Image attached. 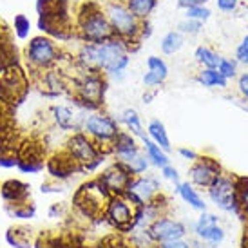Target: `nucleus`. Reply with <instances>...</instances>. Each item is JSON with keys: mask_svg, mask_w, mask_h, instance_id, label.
Returning a JSON list of instances; mask_svg holds the SVG:
<instances>
[{"mask_svg": "<svg viewBox=\"0 0 248 248\" xmlns=\"http://www.w3.org/2000/svg\"><path fill=\"white\" fill-rule=\"evenodd\" d=\"M127 40L124 38H110L102 44H83L78 51V63L83 69L105 71L107 75H122L129 65L127 55Z\"/></svg>", "mask_w": 248, "mask_h": 248, "instance_id": "obj_1", "label": "nucleus"}, {"mask_svg": "<svg viewBox=\"0 0 248 248\" xmlns=\"http://www.w3.org/2000/svg\"><path fill=\"white\" fill-rule=\"evenodd\" d=\"M38 11V29L53 40L71 38L69 0H36Z\"/></svg>", "mask_w": 248, "mask_h": 248, "instance_id": "obj_2", "label": "nucleus"}, {"mask_svg": "<svg viewBox=\"0 0 248 248\" xmlns=\"http://www.w3.org/2000/svg\"><path fill=\"white\" fill-rule=\"evenodd\" d=\"M76 31L87 44H102L114 38V31L107 20V15L94 2H87L80 7Z\"/></svg>", "mask_w": 248, "mask_h": 248, "instance_id": "obj_3", "label": "nucleus"}, {"mask_svg": "<svg viewBox=\"0 0 248 248\" xmlns=\"http://www.w3.org/2000/svg\"><path fill=\"white\" fill-rule=\"evenodd\" d=\"M60 55H62L60 47L47 35L33 36L24 49V58L35 73H44L47 69H53L56 63L62 60Z\"/></svg>", "mask_w": 248, "mask_h": 248, "instance_id": "obj_4", "label": "nucleus"}, {"mask_svg": "<svg viewBox=\"0 0 248 248\" xmlns=\"http://www.w3.org/2000/svg\"><path fill=\"white\" fill-rule=\"evenodd\" d=\"M76 105L83 110H94L104 104V94L107 89L104 76L100 71L85 69L75 82Z\"/></svg>", "mask_w": 248, "mask_h": 248, "instance_id": "obj_5", "label": "nucleus"}, {"mask_svg": "<svg viewBox=\"0 0 248 248\" xmlns=\"http://www.w3.org/2000/svg\"><path fill=\"white\" fill-rule=\"evenodd\" d=\"M65 152L75 159L80 170H93L104 161L102 147L89 138L85 132H75L67 141H65Z\"/></svg>", "mask_w": 248, "mask_h": 248, "instance_id": "obj_6", "label": "nucleus"}, {"mask_svg": "<svg viewBox=\"0 0 248 248\" xmlns=\"http://www.w3.org/2000/svg\"><path fill=\"white\" fill-rule=\"evenodd\" d=\"M107 20H109L110 28L114 31V36L124 38V40H134L136 35L141 33V24L140 18H136L134 15L129 11V7L124 4H109L105 9Z\"/></svg>", "mask_w": 248, "mask_h": 248, "instance_id": "obj_7", "label": "nucleus"}, {"mask_svg": "<svg viewBox=\"0 0 248 248\" xmlns=\"http://www.w3.org/2000/svg\"><path fill=\"white\" fill-rule=\"evenodd\" d=\"M105 219L118 230L131 232L134 228V217H136V207L125 196H110L104 208Z\"/></svg>", "mask_w": 248, "mask_h": 248, "instance_id": "obj_8", "label": "nucleus"}, {"mask_svg": "<svg viewBox=\"0 0 248 248\" xmlns=\"http://www.w3.org/2000/svg\"><path fill=\"white\" fill-rule=\"evenodd\" d=\"M82 131L102 147V145H110L114 141L120 132V127L116 120H112L104 112H93L83 120Z\"/></svg>", "mask_w": 248, "mask_h": 248, "instance_id": "obj_9", "label": "nucleus"}, {"mask_svg": "<svg viewBox=\"0 0 248 248\" xmlns=\"http://www.w3.org/2000/svg\"><path fill=\"white\" fill-rule=\"evenodd\" d=\"M109 198L110 196L104 188V185L98 179H94V181H89V183L82 185V188L76 194L75 203L85 216H96L100 210L105 208Z\"/></svg>", "mask_w": 248, "mask_h": 248, "instance_id": "obj_10", "label": "nucleus"}, {"mask_svg": "<svg viewBox=\"0 0 248 248\" xmlns=\"http://www.w3.org/2000/svg\"><path fill=\"white\" fill-rule=\"evenodd\" d=\"M208 196L210 200L225 212H235L239 208L237 201V183H234L230 178L219 176L208 186Z\"/></svg>", "mask_w": 248, "mask_h": 248, "instance_id": "obj_11", "label": "nucleus"}, {"mask_svg": "<svg viewBox=\"0 0 248 248\" xmlns=\"http://www.w3.org/2000/svg\"><path fill=\"white\" fill-rule=\"evenodd\" d=\"M159 188L161 186H159V181L156 178H152V176H138L136 178L134 176L124 196L138 208L141 205H145V203H149L154 196H158Z\"/></svg>", "mask_w": 248, "mask_h": 248, "instance_id": "obj_12", "label": "nucleus"}, {"mask_svg": "<svg viewBox=\"0 0 248 248\" xmlns=\"http://www.w3.org/2000/svg\"><path fill=\"white\" fill-rule=\"evenodd\" d=\"M149 234H151L152 241L156 243V245H161V243L183 239L186 235V228L181 221L161 216L149 227Z\"/></svg>", "mask_w": 248, "mask_h": 248, "instance_id": "obj_13", "label": "nucleus"}, {"mask_svg": "<svg viewBox=\"0 0 248 248\" xmlns=\"http://www.w3.org/2000/svg\"><path fill=\"white\" fill-rule=\"evenodd\" d=\"M132 178L134 176L127 170V167L116 161L114 165H110L109 169H105L104 172L100 174L98 181L104 185L109 196H124Z\"/></svg>", "mask_w": 248, "mask_h": 248, "instance_id": "obj_14", "label": "nucleus"}, {"mask_svg": "<svg viewBox=\"0 0 248 248\" xmlns=\"http://www.w3.org/2000/svg\"><path fill=\"white\" fill-rule=\"evenodd\" d=\"M194 232H196V237L200 241L207 243L212 248H216L225 239V230L219 227V221L214 214H201V217L194 225Z\"/></svg>", "mask_w": 248, "mask_h": 248, "instance_id": "obj_15", "label": "nucleus"}, {"mask_svg": "<svg viewBox=\"0 0 248 248\" xmlns=\"http://www.w3.org/2000/svg\"><path fill=\"white\" fill-rule=\"evenodd\" d=\"M188 176H190V181H192L196 186L208 188V186L212 185L214 181L221 176V167H219V163L212 158H198L196 163L190 167Z\"/></svg>", "mask_w": 248, "mask_h": 248, "instance_id": "obj_16", "label": "nucleus"}, {"mask_svg": "<svg viewBox=\"0 0 248 248\" xmlns=\"http://www.w3.org/2000/svg\"><path fill=\"white\" fill-rule=\"evenodd\" d=\"M51 116H53V122H55L60 129L63 131H73L78 132L82 129L83 120L82 112L75 110L69 105H53L51 107Z\"/></svg>", "mask_w": 248, "mask_h": 248, "instance_id": "obj_17", "label": "nucleus"}, {"mask_svg": "<svg viewBox=\"0 0 248 248\" xmlns=\"http://www.w3.org/2000/svg\"><path fill=\"white\" fill-rule=\"evenodd\" d=\"M112 147V151L116 154L118 158V163H122V165H127V163H131L132 159L136 158L140 154V149L134 138L131 136V132H118V136L114 138V141L110 143Z\"/></svg>", "mask_w": 248, "mask_h": 248, "instance_id": "obj_18", "label": "nucleus"}, {"mask_svg": "<svg viewBox=\"0 0 248 248\" xmlns=\"http://www.w3.org/2000/svg\"><path fill=\"white\" fill-rule=\"evenodd\" d=\"M0 196L7 205H20V203H28L31 190H29V185L22 183L20 179H7L0 185Z\"/></svg>", "mask_w": 248, "mask_h": 248, "instance_id": "obj_19", "label": "nucleus"}, {"mask_svg": "<svg viewBox=\"0 0 248 248\" xmlns=\"http://www.w3.org/2000/svg\"><path fill=\"white\" fill-rule=\"evenodd\" d=\"M47 170L53 179H67L76 170H80V167H78V163L71 158L67 152H63V154H56V156L49 159Z\"/></svg>", "mask_w": 248, "mask_h": 248, "instance_id": "obj_20", "label": "nucleus"}, {"mask_svg": "<svg viewBox=\"0 0 248 248\" xmlns=\"http://www.w3.org/2000/svg\"><path fill=\"white\" fill-rule=\"evenodd\" d=\"M147 67H149V71L143 75V83L147 87L161 85L167 80L169 69H167V63L161 58H158V56H149L147 58Z\"/></svg>", "mask_w": 248, "mask_h": 248, "instance_id": "obj_21", "label": "nucleus"}, {"mask_svg": "<svg viewBox=\"0 0 248 248\" xmlns=\"http://www.w3.org/2000/svg\"><path fill=\"white\" fill-rule=\"evenodd\" d=\"M18 169L22 172H29V174H36L44 169V158H42L40 151L29 145V147H24L22 149V154L18 156Z\"/></svg>", "mask_w": 248, "mask_h": 248, "instance_id": "obj_22", "label": "nucleus"}, {"mask_svg": "<svg viewBox=\"0 0 248 248\" xmlns=\"http://www.w3.org/2000/svg\"><path fill=\"white\" fill-rule=\"evenodd\" d=\"M40 75H42V87L46 91V94L56 96V94L63 93V89H65V80H63V76L60 71H56L55 67H53V69L44 71Z\"/></svg>", "mask_w": 248, "mask_h": 248, "instance_id": "obj_23", "label": "nucleus"}, {"mask_svg": "<svg viewBox=\"0 0 248 248\" xmlns=\"http://www.w3.org/2000/svg\"><path fill=\"white\" fill-rule=\"evenodd\" d=\"M141 140H143L145 156H147V159H151L152 165L159 167V169L170 165V159H169V156H167V152L163 151L159 145H156L151 138H145V136Z\"/></svg>", "mask_w": 248, "mask_h": 248, "instance_id": "obj_24", "label": "nucleus"}, {"mask_svg": "<svg viewBox=\"0 0 248 248\" xmlns=\"http://www.w3.org/2000/svg\"><path fill=\"white\" fill-rule=\"evenodd\" d=\"M147 132H149V138L156 145H159L163 151L165 152L170 151V140H169L165 125L161 124L159 120H152L151 124H149V127H147Z\"/></svg>", "mask_w": 248, "mask_h": 248, "instance_id": "obj_25", "label": "nucleus"}, {"mask_svg": "<svg viewBox=\"0 0 248 248\" xmlns=\"http://www.w3.org/2000/svg\"><path fill=\"white\" fill-rule=\"evenodd\" d=\"M178 194L181 196V200L185 201L186 205H190L192 208H196V210H201V212H205V208H207V205L203 203V200H201V196L198 192H196V188H194L190 183H178Z\"/></svg>", "mask_w": 248, "mask_h": 248, "instance_id": "obj_26", "label": "nucleus"}, {"mask_svg": "<svg viewBox=\"0 0 248 248\" xmlns=\"http://www.w3.org/2000/svg\"><path fill=\"white\" fill-rule=\"evenodd\" d=\"M15 65H16V49L13 47V44L0 40V75Z\"/></svg>", "mask_w": 248, "mask_h": 248, "instance_id": "obj_27", "label": "nucleus"}, {"mask_svg": "<svg viewBox=\"0 0 248 248\" xmlns=\"http://www.w3.org/2000/svg\"><path fill=\"white\" fill-rule=\"evenodd\" d=\"M127 7L136 18L143 20L154 11L156 7V0H127Z\"/></svg>", "mask_w": 248, "mask_h": 248, "instance_id": "obj_28", "label": "nucleus"}, {"mask_svg": "<svg viewBox=\"0 0 248 248\" xmlns=\"http://www.w3.org/2000/svg\"><path fill=\"white\" fill-rule=\"evenodd\" d=\"M198 82L205 87H227V78L217 69H203L198 76Z\"/></svg>", "mask_w": 248, "mask_h": 248, "instance_id": "obj_29", "label": "nucleus"}, {"mask_svg": "<svg viewBox=\"0 0 248 248\" xmlns=\"http://www.w3.org/2000/svg\"><path fill=\"white\" fill-rule=\"evenodd\" d=\"M181 47H183V35H181L179 31L167 33V35L163 36V40H161V51H163L165 55H174V53H178Z\"/></svg>", "mask_w": 248, "mask_h": 248, "instance_id": "obj_30", "label": "nucleus"}, {"mask_svg": "<svg viewBox=\"0 0 248 248\" xmlns=\"http://www.w3.org/2000/svg\"><path fill=\"white\" fill-rule=\"evenodd\" d=\"M196 60L205 67V69H217V63H219V56L216 55L214 51H210L208 47H198L196 49Z\"/></svg>", "mask_w": 248, "mask_h": 248, "instance_id": "obj_31", "label": "nucleus"}, {"mask_svg": "<svg viewBox=\"0 0 248 248\" xmlns=\"http://www.w3.org/2000/svg\"><path fill=\"white\" fill-rule=\"evenodd\" d=\"M122 122L127 125V129L132 132V134H136V136H141L143 138V127H141V120H140L138 112L134 109H127L124 110V114H122Z\"/></svg>", "mask_w": 248, "mask_h": 248, "instance_id": "obj_32", "label": "nucleus"}, {"mask_svg": "<svg viewBox=\"0 0 248 248\" xmlns=\"http://www.w3.org/2000/svg\"><path fill=\"white\" fill-rule=\"evenodd\" d=\"M13 31L18 40H26L31 33V20L26 15H16L13 22Z\"/></svg>", "mask_w": 248, "mask_h": 248, "instance_id": "obj_33", "label": "nucleus"}, {"mask_svg": "<svg viewBox=\"0 0 248 248\" xmlns=\"http://www.w3.org/2000/svg\"><path fill=\"white\" fill-rule=\"evenodd\" d=\"M7 212L13 217H20V219H31L35 216V207L29 203H20V205H7Z\"/></svg>", "mask_w": 248, "mask_h": 248, "instance_id": "obj_34", "label": "nucleus"}, {"mask_svg": "<svg viewBox=\"0 0 248 248\" xmlns=\"http://www.w3.org/2000/svg\"><path fill=\"white\" fill-rule=\"evenodd\" d=\"M127 170L132 174V176H140V174H143L147 169H149V159H147V156H141V154H138L136 158L132 159L131 163H127Z\"/></svg>", "mask_w": 248, "mask_h": 248, "instance_id": "obj_35", "label": "nucleus"}, {"mask_svg": "<svg viewBox=\"0 0 248 248\" xmlns=\"http://www.w3.org/2000/svg\"><path fill=\"white\" fill-rule=\"evenodd\" d=\"M237 201L239 208L248 216V179H239L237 181Z\"/></svg>", "mask_w": 248, "mask_h": 248, "instance_id": "obj_36", "label": "nucleus"}, {"mask_svg": "<svg viewBox=\"0 0 248 248\" xmlns=\"http://www.w3.org/2000/svg\"><path fill=\"white\" fill-rule=\"evenodd\" d=\"M185 16L186 18H190V20H207L208 16H210V11H208L207 7L203 6H194V7H186L185 11Z\"/></svg>", "mask_w": 248, "mask_h": 248, "instance_id": "obj_37", "label": "nucleus"}, {"mask_svg": "<svg viewBox=\"0 0 248 248\" xmlns=\"http://www.w3.org/2000/svg\"><path fill=\"white\" fill-rule=\"evenodd\" d=\"M178 29H179V33H186V35H198V33L201 31V22L186 18L185 22H181V24H179Z\"/></svg>", "mask_w": 248, "mask_h": 248, "instance_id": "obj_38", "label": "nucleus"}, {"mask_svg": "<svg viewBox=\"0 0 248 248\" xmlns=\"http://www.w3.org/2000/svg\"><path fill=\"white\" fill-rule=\"evenodd\" d=\"M217 71L225 78H234L235 76V63L230 62V60H225V58H219V63H217Z\"/></svg>", "mask_w": 248, "mask_h": 248, "instance_id": "obj_39", "label": "nucleus"}, {"mask_svg": "<svg viewBox=\"0 0 248 248\" xmlns=\"http://www.w3.org/2000/svg\"><path fill=\"white\" fill-rule=\"evenodd\" d=\"M18 165V156L16 154H7V152H0V167L2 169H13Z\"/></svg>", "mask_w": 248, "mask_h": 248, "instance_id": "obj_40", "label": "nucleus"}, {"mask_svg": "<svg viewBox=\"0 0 248 248\" xmlns=\"http://www.w3.org/2000/svg\"><path fill=\"white\" fill-rule=\"evenodd\" d=\"M35 248H82V247L65 243V241H62V239H51V241H46L44 245H42V243H36Z\"/></svg>", "mask_w": 248, "mask_h": 248, "instance_id": "obj_41", "label": "nucleus"}, {"mask_svg": "<svg viewBox=\"0 0 248 248\" xmlns=\"http://www.w3.org/2000/svg\"><path fill=\"white\" fill-rule=\"evenodd\" d=\"M237 60L241 63H248V36L243 38V42L237 47Z\"/></svg>", "mask_w": 248, "mask_h": 248, "instance_id": "obj_42", "label": "nucleus"}, {"mask_svg": "<svg viewBox=\"0 0 248 248\" xmlns=\"http://www.w3.org/2000/svg\"><path fill=\"white\" fill-rule=\"evenodd\" d=\"M158 248H192V243L185 241V239H176V241L161 243L158 245Z\"/></svg>", "mask_w": 248, "mask_h": 248, "instance_id": "obj_43", "label": "nucleus"}, {"mask_svg": "<svg viewBox=\"0 0 248 248\" xmlns=\"http://www.w3.org/2000/svg\"><path fill=\"white\" fill-rule=\"evenodd\" d=\"M161 172H163V176H165L167 179H170V181H176V183L179 181V174L174 167H170V165L163 167V169H161Z\"/></svg>", "mask_w": 248, "mask_h": 248, "instance_id": "obj_44", "label": "nucleus"}, {"mask_svg": "<svg viewBox=\"0 0 248 248\" xmlns=\"http://www.w3.org/2000/svg\"><path fill=\"white\" fill-rule=\"evenodd\" d=\"M217 7L221 11H234L237 7V0H217Z\"/></svg>", "mask_w": 248, "mask_h": 248, "instance_id": "obj_45", "label": "nucleus"}, {"mask_svg": "<svg viewBox=\"0 0 248 248\" xmlns=\"http://www.w3.org/2000/svg\"><path fill=\"white\" fill-rule=\"evenodd\" d=\"M7 132V118H6V112L2 109V105H0V141L4 140V134Z\"/></svg>", "mask_w": 248, "mask_h": 248, "instance_id": "obj_46", "label": "nucleus"}, {"mask_svg": "<svg viewBox=\"0 0 248 248\" xmlns=\"http://www.w3.org/2000/svg\"><path fill=\"white\" fill-rule=\"evenodd\" d=\"M179 156L183 159H190V161H196V159L200 158L198 152L192 151V149H179Z\"/></svg>", "mask_w": 248, "mask_h": 248, "instance_id": "obj_47", "label": "nucleus"}, {"mask_svg": "<svg viewBox=\"0 0 248 248\" xmlns=\"http://www.w3.org/2000/svg\"><path fill=\"white\" fill-rule=\"evenodd\" d=\"M205 2H208V0H178V6L181 7H194V6H203Z\"/></svg>", "mask_w": 248, "mask_h": 248, "instance_id": "obj_48", "label": "nucleus"}, {"mask_svg": "<svg viewBox=\"0 0 248 248\" xmlns=\"http://www.w3.org/2000/svg\"><path fill=\"white\" fill-rule=\"evenodd\" d=\"M239 91H241L243 96L248 98V73H245V75L239 78Z\"/></svg>", "mask_w": 248, "mask_h": 248, "instance_id": "obj_49", "label": "nucleus"}, {"mask_svg": "<svg viewBox=\"0 0 248 248\" xmlns=\"http://www.w3.org/2000/svg\"><path fill=\"white\" fill-rule=\"evenodd\" d=\"M49 217H58L60 214H62V207L58 205V203H53L51 207H49Z\"/></svg>", "mask_w": 248, "mask_h": 248, "instance_id": "obj_50", "label": "nucleus"}, {"mask_svg": "<svg viewBox=\"0 0 248 248\" xmlns=\"http://www.w3.org/2000/svg\"><path fill=\"white\" fill-rule=\"evenodd\" d=\"M60 190V186L58 185H49V183H46V185H42V192H58Z\"/></svg>", "mask_w": 248, "mask_h": 248, "instance_id": "obj_51", "label": "nucleus"}, {"mask_svg": "<svg viewBox=\"0 0 248 248\" xmlns=\"http://www.w3.org/2000/svg\"><path fill=\"white\" fill-rule=\"evenodd\" d=\"M247 243H248V232H247Z\"/></svg>", "mask_w": 248, "mask_h": 248, "instance_id": "obj_52", "label": "nucleus"}]
</instances>
